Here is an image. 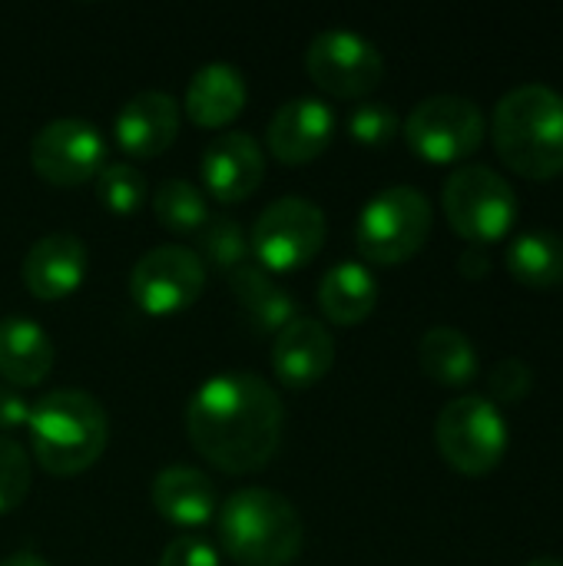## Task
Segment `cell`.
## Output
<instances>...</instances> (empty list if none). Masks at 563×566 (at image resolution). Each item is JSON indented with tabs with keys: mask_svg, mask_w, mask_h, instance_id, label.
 Returning <instances> with one entry per match:
<instances>
[{
	"mask_svg": "<svg viewBox=\"0 0 563 566\" xmlns=\"http://www.w3.org/2000/svg\"><path fill=\"white\" fill-rule=\"evenodd\" d=\"M196 235H199V252L196 255L202 259L206 269H216V272L229 275L232 269L249 262V252H252L249 249V232L236 219L216 216Z\"/></svg>",
	"mask_w": 563,
	"mask_h": 566,
	"instance_id": "484cf974",
	"label": "cell"
},
{
	"mask_svg": "<svg viewBox=\"0 0 563 566\" xmlns=\"http://www.w3.org/2000/svg\"><path fill=\"white\" fill-rule=\"evenodd\" d=\"M531 388H534V371L521 358H504L488 375V391L494 405H518L531 395Z\"/></svg>",
	"mask_w": 563,
	"mask_h": 566,
	"instance_id": "f546056e",
	"label": "cell"
},
{
	"mask_svg": "<svg viewBox=\"0 0 563 566\" xmlns=\"http://www.w3.org/2000/svg\"><path fill=\"white\" fill-rule=\"evenodd\" d=\"M402 133V119L388 103H358L348 116V136L362 146H385Z\"/></svg>",
	"mask_w": 563,
	"mask_h": 566,
	"instance_id": "f1b7e54d",
	"label": "cell"
},
{
	"mask_svg": "<svg viewBox=\"0 0 563 566\" xmlns=\"http://www.w3.org/2000/svg\"><path fill=\"white\" fill-rule=\"evenodd\" d=\"M402 133L418 159L431 166H455L481 149L488 136V119L475 99L438 93L421 99L408 113Z\"/></svg>",
	"mask_w": 563,
	"mask_h": 566,
	"instance_id": "9c48e42d",
	"label": "cell"
},
{
	"mask_svg": "<svg viewBox=\"0 0 563 566\" xmlns=\"http://www.w3.org/2000/svg\"><path fill=\"white\" fill-rule=\"evenodd\" d=\"M179 126H183V106L169 93L146 90L119 106L113 136L129 159H153L176 143Z\"/></svg>",
	"mask_w": 563,
	"mask_h": 566,
	"instance_id": "5bb4252c",
	"label": "cell"
},
{
	"mask_svg": "<svg viewBox=\"0 0 563 566\" xmlns=\"http://www.w3.org/2000/svg\"><path fill=\"white\" fill-rule=\"evenodd\" d=\"M93 182L100 206L113 216H136L146 202V176L133 163H106Z\"/></svg>",
	"mask_w": 563,
	"mask_h": 566,
	"instance_id": "4316f807",
	"label": "cell"
},
{
	"mask_svg": "<svg viewBox=\"0 0 563 566\" xmlns=\"http://www.w3.org/2000/svg\"><path fill=\"white\" fill-rule=\"evenodd\" d=\"M285 428L279 391L252 371H226L196 388L186 405V438L202 461L226 474L262 471Z\"/></svg>",
	"mask_w": 563,
	"mask_h": 566,
	"instance_id": "6da1fadb",
	"label": "cell"
},
{
	"mask_svg": "<svg viewBox=\"0 0 563 566\" xmlns=\"http://www.w3.org/2000/svg\"><path fill=\"white\" fill-rule=\"evenodd\" d=\"M209 269L186 245H156L129 272V298L149 318H169L192 308L206 289Z\"/></svg>",
	"mask_w": 563,
	"mask_h": 566,
	"instance_id": "30bf717a",
	"label": "cell"
},
{
	"mask_svg": "<svg viewBox=\"0 0 563 566\" xmlns=\"http://www.w3.org/2000/svg\"><path fill=\"white\" fill-rule=\"evenodd\" d=\"M435 226V209L411 186H388L372 196L355 222V245L372 265H402L415 259Z\"/></svg>",
	"mask_w": 563,
	"mask_h": 566,
	"instance_id": "5b68a950",
	"label": "cell"
},
{
	"mask_svg": "<svg viewBox=\"0 0 563 566\" xmlns=\"http://www.w3.org/2000/svg\"><path fill=\"white\" fill-rule=\"evenodd\" d=\"M319 305L332 325H362L378 305V279L362 262H335L319 282Z\"/></svg>",
	"mask_w": 563,
	"mask_h": 566,
	"instance_id": "44dd1931",
	"label": "cell"
},
{
	"mask_svg": "<svg viewBox=\"0 0 563 566\" xmlns=\"http://www.w3.org/2000/svg\"><path fill=\"white\" fill-rule=\"evenodd\" d=\"M153 507L173 527L196 531L219 514V491L199 468L173 464L153 481Z\"/></svg>",
	"mask_w": 563,
	"mask_h": 566,
	"instance_id": "ac0fdd59",
	"label": "cell"
},
{
	"mask_svg": "<svg viewBox=\"0 0 563 566\" xmlns=\"http://www.w3.org/2000/svg\"><path fill=\"white\" fill-rule=\"evenodd\" d=\"M508 272L528 289H557L563 285V239L548 229L514 235L508 245Z\"/></svg>",
	"mask_w": 563,
	"mask_h": 566,
	"instance_id": "cb8c5ba5",
	"label": "cell"
},
{
	"mask_svg": "<svg viewBox=\"0 0 563 566\" xmlns=\"http://www.w3.org/2000/svg\"><path fill=\"white\" fill-rule=\"evenodd\" d=\"M325 235L329 222L322 206L302 196H282L259 212L249 232V249L259 269H265L269 275H285L305 269L322 252Z\"/></svg>",
	"mask_w": 563,
	"mask_h": 566,
	"instance_id": "ba28073f",
	"label": "cell"
},
{
	"mask_svg": "<svg viewBox=\"0 0 563 566\" xmlns=\"http://www.w3.org/2000/svg\"><path fill=\"white\" fill-rule=\"evenodd\" d=\"M458 269H461L465 279H484L488 269H491V259H488V252L481 245H468L461 252V259H458Z\"/></svg>",
	"mask_w": 563,
	"mask_h": 566,
	"instance_id": "d6a6232c",
	"label": "cell"
},
{
	"mask_svg": "<svg viewBox=\"0 0 563 566\" xmlns=\"http://www.w3.org/2000/svg\"><path fill=\"white\" fill-rule=\"evenodd\" d=\"M435 444L448 468L465 478H484L504 461L511 434L501 408L491 398L465 395L441 408L435 421Z\"/></svg>",
	"mask_w": 563,
	"mask_h": 566,
	"instance_id": "52a82bcc",
	"label": "cell"
},
{
	"mask_svg": "<svg viewBox=\"0 0 563 566\" xmlns=\"http://www.w3.org/2000/svg\"><path fill=\"white\" fill-rule=\"evenodd\" d=\"M246 76L229 63H206L186 86V116L199 129H222L246 109Z\"/></svg>",
	"mask_w": 563,
	"mask_h": 566,
	"instance_id": "ffe728a7",
	"label": "cell"
},
{
	"mask_svg": "<svg viewBox=\"0 0 563 566\" xmlns=\"http://www.w3.org/2000/svg\"><path fill=\"white\" fill-rule=\"evenodd\" d=\"M418 361H421V371L445 388H465L481 371L475 342L465 332L448 328V325L425 332L418 345Z\"/></svg>",
	"mask_w": 563,
	"mask_h": 566,
	"instance_id": "603a6c76",
	"label": "cell"
},
{
	"mask_svg": "<svg viewBox=\"0 0 563 566\" xmlns=\"http://www.w3.org/2000/svg\"><path fill=\"white\" fill-rule=\"evenodd\" d=\"M30 418V405L17 388L0 385V431H17Z\"/></svg>",
	"mask_w": 563,
	"mask_h": 566,
	"instance_id": "1f68e13d",
	"label": "cell"
},
{
	"mask_svg": "<svg viewBox=\"0 0 563 566\" xmlns=\"http://www.w3.org/2000/svg\"><path fill=\"white\" fill-rule=\"evenodd\" d=\"M30 494V458L13 438H0V517L17 511Z\"/></svg>",
	"mask_w": 563,
	"mask_h": 566,
	"instance_id": "83f0119b",
	"label": "cell"
},
{
	"mask_svg": "<svg viewBox=\"0 0 563 566\" xmlns=\"http://www.w3.org/2000/svg\"><path fill=\"white\" fill-rule=\"evenodd\" d=\"M56 361V348L50 335L23 318V315H7L0 318V378L7 388H37L50 378Z\"/></svg>",
	"mask_w": 563,
	"mask_h": 566,
	"instance_id": "d6986e66",
	"label": "cell"
},
{
	"mask_svg": "<svg viewBox=\"0 0 563 566\" xmlns=\"http://www.w3.org/2000/svg\"><path fill=\"white\" fill-rule=\"evenodd\" d=\"M528 566H563V560H557V557H538V560H531Z\"/></svg>",
	"mask_w": 563,
	"mask_h": 566,
	"instance_id": "e575fe53",
	"label": "cell"
},
{
	"mask_svg": "<svg viewBox=\"0 0 563 566\" xmlns=\"http://www.w3.org/2000/svg\"><path fill=\"white\" fill-rule=\"evenodd\" d=\"M153 212L159 226H166L176 235H196L209 222L206 196L186 179H166L153 192Z\"/></svg>",
	"mask_w": 563,
	"mask_h": 566,
	"instance_id": "d4e9b609",
	"label": "cell"
},
{
	"mask_svg": "<svg viewBox=\"0 0 563 566\" xmlns=\"http://www.w3.org/2000/svg\"><path fill=\"white\" fill-rule=\"evenodd\" d=\"M159 566H219V554L209 541L196 534H183L163 551Z\"/></svg>",
	"mask_w": 563,
	"mask_h": 566,
	"instance_id": "4dcf8cb0",
	"label": "cell"
},
{
	"mask_svg": "<svg viewBox=\"0 0 563 566\" xmlns=\"http://www.w3.org/2000/svg\"><path fill=\"white\" fill-rule=\"evenodd\" d=\"M226 279H229L236 302L246 308V315L252 318L259 332H282L289 322L299 318V302L282 285H275L272 275L259 269L256 262L232 269Z\"/></svg>",
	"mask_w": 563,
	"mask_h": 566,
	"instance_id": "7402d4cb",
	"label": "cell"
},
{
	"mask_svg": "<svg viewBox=\"0 0 563 566\" xmlns=\"http://www.w3.org/2000/svg\"><path fill=\"white\" fill-rule=\"evenodd\" d=\"M335 365V338L319 318H295L272 342V375L285 388H312Z\"/></svg>",
	"mask_w": 563,
	"mask_h": 566,
	"instance_id": "2e32d148",
	"label": "cell"
},
{
	"mask_svg": "<svg viewBox=\"0 0 563 566\" xmlns=\"http://www.w3.org/2000/svg\"><path fill=\"white\" fill-rule=\"evenodd\" d=\"M0 566H50L40 554H13V557H7V560H0Z\"/></svg>",
	"mask_w": 563,
	"mask_h": 566,
	"instance_id": "836d02e7",
	"label": "cell"
},
{
	"mask_svg": "<svg viewBox=\"0 0 563 566\" xmlns=\"http://www.w3.org/2000/svg\"><path fill=\"white\" fill-rule=\"evenodd\" d=\"M335 136V113L325 99L299 96L275 109L265 129L269 153L282 166H309L315 163Z\"/></svg>",
	"mask_w": 563,
	"mask_h": 566,
	"instance_id": "4fadbf2b",
	"label": "cell"
},
{
	"mask_svg": "<svg viewBox=\"0 0 563 566\" xmlns=\"http://www.w3.org/2000/svg\"><path fill=\"white\" fill-rule=\"evenodd\" d=\"M265 179V153L262 146L239 129L219 133L202 153V182L216 202H242Z\"/></svg>",
	"mask_w": 563,
	"mask_h": 566,
	"instance_id": "9a60e30c",
	"label": "cell"
},
{
	"mask_svg": "<svg viewBox=\"0 0 563 566\" xmlns=\"http://www.w3.org/2000/svg\"><path fill=\"white\" fill-rule=\"evenodd\" d=\"M305 70L319 90L338 99H362L385 80L382 50L345 27L322 30L305 50Z\"/></svg>",
	"mask_w": 563,
	"mask_h": 566,
	"instance_id": "8fae6325",
	"label": "cell"
},
{
	"mask_svg": "<svg viewBox=\"0 0 563 566\" xmlns=\"http://www.w3.org/2000/svg\"><path fill=\"white\" fill-rule=\"evenodd\" d=\"M86 245L73 232H50L37 239L23 259V285L40 302L70 298L86 279Z\"/></svg>",
	"mask_w": 563,
	"mask_h": 566,
	"instance_id": "e0dca14e",
	"label": "cell"
},
{
	"mask_svg": "<svg viewBox=\"0 0 563 566\" xmlns=\"http://www.w3.org/2000/svg\"><path fill=\"white\" fill-rule=\"evenodd\" d=\"M30 451L33 461L53 478H76L90 471L110 441L103 405L76 388H60L30 405Z\"/></svg>",
	"mask_w": 563,
	"mask_h": 566,
	"instance_id": "7a4b0ae2",
	"label": "cell"
},
{
	"mask_svg": "<svg viewBox=\"0 0 563 566\" xmlns=\"http://www.w3.org/2000/svg\"><path fill=\"white\" fill-rule=\"evenodd\" d=\"M30 166L56 189L93 182L106 166V139L86 119H53L30 139Z\"/></svg>",
	"mask_w": 563,
	"mask_h": 566,
	"instance_id": "7c38bea8",
	"label": "cell"
},
{
	"mask_svg": "<svg viewBox=\"0 0 563 566\" xmlns=\"http://www.w3.org/2000/svg\"><path fill=\"white\" fill-rule=\"evenodd\" d=\"M494 149L524 179L561 176L563 93L544 83H524L504 93L494 106Z\"/></svg>",
	"mask_w": 563,
	"mask_h": 566,
	"instance_id": "3957f363",
	"label": "cell"
},
{
	"mask_svg": "<svg viewBox=\"0 0 563 566\" xmlns=\"http://www.w3.org/2000/svg\"><path fill=\"white\" fill-rule=\"evenodd\" d=\"M216 531L239 566H289L302 554V517L289 497L269 488H242L219 504Z\"/></svg>",
	"mask_w": 563,
	"mask_h": 566,
	"instance_id": "277c9868",
	"label": "cell"
},
{
	"mask_svg": "<svg viewBox=\"0 0 563 566\" xmlns=\"http://www.w3.org/2000/svg\"><path fill=\"white\" fill-rule=\"evenodd\" d=\"M441 206L448 216V226L468 239V245H491L504 239L518 222V192L514 186L481 163L458 166L441 192Z\"/></svg>",
	"mask_w": 563,
	"mask_h": 566,
	"instance_id": "8992f818",
	"label": "cell"
}]
</instances>
